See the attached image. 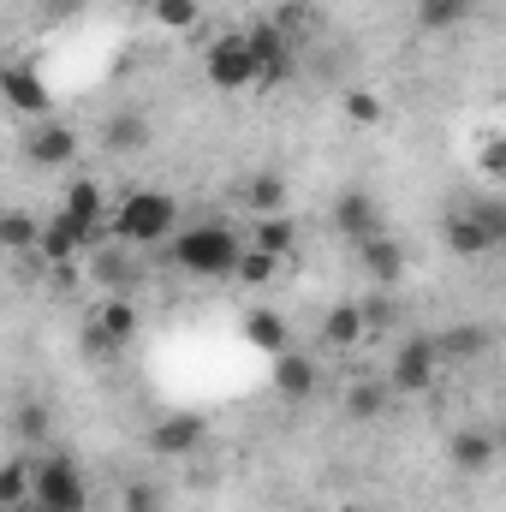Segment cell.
Segmentation results:
<instances>
[{"label": "cell", "instance_id": "obj_31", "mask_svg": "<svg viewBox=\"0 0 506 512\" xmlns=\"http://www.w3.org/2000/svg\"><path fill=\"white\" fill-rule=\"evenodd\" d=\"M120 512H161V489H155V483H126Z\"/></svg>", "mask_w": 506, "mask_h": 512}, {"label": "cell", "instance_id": "obj_12", "mask_svg": "<svg viewBox=\"0 0 506 512\" xmlns=\"http://www.w3.org/2000/svg\"><path fill=\"white\" fill-rule=\"evenodd\" d=\"M447 459H453L459 471H489V465L501 459V441H495V429H459V435L447 441Z\"/></svg>", "mask_w": 506, "mask_h": 512}, {"label": "cell", "instance_id": "obj_5", "mask_svg": "<svg viewBox=\"0 0 506 512\" xmlns=\"http://www.w3.org/2000/svg\"><path fill=\"white\" fill-rule=\"evenodd\" d=\"M36 507L42 512H84L90 507V483H84V471L66 453H48L36 465Z\"/></svg>", "mask_w": 506, "mask_h": 512}, {"label": "cell", "instance_id": "obj_17", "mask_svg": "<svg viewBox=\"0 0 506 512\" xmlns=\"http://www.w3.org/2000/svg\"><path fill=\"white\" fill-rule=\"evenodd\" d=\"M102 149H108V155H143V149H149V120H143V114H108Z\"/></svg>", "mask_w": 506, "mask_h": 512}, {"label": "cell", "instance_id": "obj_15", "mask_svg": "<svg viewBox=\"0 0 506 512\" xmlns=\"http://www.w3.org/2000/svg\"><path fill=\"white\" fill-rule=\"evenodd\" d=\"M358 262H364V274L381 280V286H393V280L405 274V251H399V239H387V233L364 239V245H358Z\"/></svg>", "mask_w": 506, "mask_h": 512}, {"label": "cell", "instance_id": "obj_20", "mask_svg": "<svg viewBox=\"0 0 506 512\" xmlns=\"http://www.w3.org/2000/svg\"><path fill=\"white\" fill-rule=\"evenodd\" d=\"M239 203L251 209L256 221L262 215H286V179L280 173H256V179H245V197Z\"/></svg>", "mask_w": 506, "mask_h": 512}, {"label": "cell", "instance_id": "obj_25", "mask_svg": "<svg viewBox=\"0 0 506 512\" xmlns=\"http://www.w3.org/2000/svg\"><path fill=\"white\" fill-rule=\"evenodd\" d=\"M465 18H471V0H417V24L435 30V36L441 30H459Z\"/></svg>", "mask_w": 506, "mask_h": 512}, {"label": "cell", "instance_id": "obj_35", "mask_svg": "<svg viewBox=\"0 0 506 512\" xmlns=\"http://www.w3.org/2000/svg\"><path fill=\"white\" fill-rule=\"evenodd\" d=\"M501 155H506V137H501Z\"/></svg>", "mask_w": 506, "mask_h": 512}, {"label": "cell", "instance_id": "obj_23", "mask_svg": "<svg viewBox=\"0 0 506 512\" xmlns=\"http://www.w3.org/2000/svg\"><path fill=\"white\" fill-rule=\"evenodd\" d=\"M245 340H251L256 352H268V358L292 346V340H286V322H280L274 310H251V316H245Z\"/></svg>", "mask_w": 506, "mask_h": 512}, {"label": "cell", "instance_id": "obj_6", "mask_svg": "<svg viewBox=\"0 0 506 512\" xmlns=\"http://www.w3.org/2000/svg\"><path fill=\"white\" fill-rule=\"evenodd\" d=\"M435 370H441V346H435L429 334H411V340L387 358V387H393V393H423V387L435 382Z\"/></svg>", "mask_w": 506, "mask_h": 512}, {"label": "cell", "instance_id": "obj_4", "mask_svg": "<svg viewBox=\"0 0 506 512\" xmlns=\"http://www.w3.org/2000/svg\"><path fill=\"white\" fill-rule=\"evenodd\" d=\"M203 78L215 90H251V84H262V60H256V48H251V30L215 36L203 48Z\"/></svg>", "mask_w": 506, "mask_h": 512}, {"label": "cell", "instance_id": "obj_10", "mask_svg": "<svg viewBox=\"0 0 506 512\" xmlns=\"http://www.w3.org/2000/svg\"><path fill=\"white\" fill-rule=\"evenodd\" d=\"M334 227H340L352 245H364V239L387 233V227H381V203L370 197V191H346V197L334 203Z\"/></svg>", "mask_w": 506, "mask_h": 512}, {"label": "cell", "instance_id": "obj_22", "mask_svg": "<svg viewBox=\"0 0 506 512\" xmlns=\"http://www.w3.org/2000/svg\"><path fill=\"white\" fill-rule=\"evenodd\" d=\"M387 399H393L387 376H381V382H352V387H346V417L370 423V417H381V411H387Z\"/></svg>", "mask_w": 506, "mask_h": 512}, {"label": "cell", "instance_id": "obj_9", "mask_svg": "<svg viewBox=\"0 0 506 512\" xmlns=\"http://www.w3.org/2000/svg\"><path fill=\"white\" fill-rule=\"evenodd\" d=\"M251 48H256V60H262V84L292 78V36H286V24H280V18H262V24H256Z\"/></svg>", "mask_w": 506, "mask_h": 512}, {"label": "cell", "instance_id": "obj_2", "mask_svg": "<svg viewBox=\"0 0 506 512\" xmlns=\"http://www.w3.org/2000/svg\"><path fill=\"white\" fill-rule=\"evenodd\" d=\"M126 245L137 251H149V245H167L173 233H179V203L167 197V191H126L120 203H114V221H108Z\"/></svg>", "mask_w": 506, "mask_h": 512}, {"label": "cell", "instance_id": "obj_14", "mask_svg": "<svg viewBox=\"0 0 506 512\" xmlns=\"http://www.w3.org/2000/svg\"><path fill=\"white\" fill-rule=\"evenodd\" d=\"M274 387H280L286 399H310V393H316V364H310V352H298V346L274 352Z\"/></svg>", "mask_w": 506, "mask_h": 512}, {"label": "cell", "instance_id": "obj_24", "mask_svg": "<svg viewBox=\"0 0 506 512\" xmlns=\"http://www.w3.org/2000/svg\"><path fill=\"white\" fill-rule=\"evenodd\" d=\"M149 18H155L161 30L185 36V30H197V24H203V0H149Z\"/></svg>", "mask_w": 506, "mask_h": 512}, {"label": "cell", "instance_id": "obj_30", "mask_svg": "<svg viewBox=\"0 0 506 512\" xmlns=\"http://www.w3.org/2000/svg\"><path fill=\"white\" fill-rule=\"evenodd\" d=\"M280 274V256L256 251V245H245V256H239V286H268Z\"/></svg>", "mask_w": 506, "mask_h": 512}, {"label": "cell", "instance_id": "obj_7", "mask_svg": "<svg viewBox=\"0 0 506 512\" xmlns=\"http://www.w3.org/2000/svg\"><path fill=\"white\" fill-rule=\"evenodd\" d=\"M60 215L90 239V251H96V239H102V221H114V197H108V185L102 179H72L66 185V203H60Z\"/></svg>", "mask_w": 506, "mask_h": 512}, {"label": "cell", "instance_id": "obj_27", "mask_svg": "<svg viewBox=\"0 0 506 512\" xmlns=\"http://www.w3.org/2000/svg\"><path fill=\"white\" fill-rule=\"evenodd\" d=\"M0 501H6V507H24V501H36V465H24V459H6V471H0Z\"/></svg>", "mask_w": 506, "mask_h": 512}, {"label": "cell", "instance_id": "obj_26", "mask_svg": "<svg viewBox=\"0 0 506 512\" xmlns=\"http://www.w3.org/2000/svg\"><path fill=\"white\" fill-rule=\"evenodd\" d=\"M435 346H441V364H465L489 346V334L483 328H447V334H435Z\"/></svg>", "mask_w": 506, "mask_h": 512}, {"label": "cell", "instance_id": "obj_1", "mask_svg": "<svg viewBox=\"0 0 506 512\" xmlns=\"http://www.w3.org/2000/svg\"><path fill=\"white\" fill-rule=\"evenodd\" d=\"M239 256L245 239L227 227V221H191L179 239H173V262L197 280H221V274H239Z\"/></svg>", "mask_w": 506, "mask_h": 512}, {"label": "cell", "instance_id": "obj_11", "mask_svg": "<svg viewBox=\"0 0 506 512\" xmlns=\"http://www.w3.org/2000/svg\"><path fill=\"white\" fill-rule=\"evenodd\" d=\"M364 334H370L364 304H334V310L322 316V346H328V352H352V346H364Z\"/></svg>", "mask_w": 506, "mask_h": 512}, {"label": "cell", "instance_id": "obj_29", "mask_svg": "<svg viewBox=\"0 0 506 512\" xmlns=\"http://www.w3.org/2000/svg\"><path fill=\"white\" fill-rule=\"evenodd\" d=\"M0 245H6L12 256L36 251V245H42V227H36L30 215H6V221H0Z\"/></svg>", "mask_w": 506, "mask_h": 512}, {"label": "cell", "instance_id": "obj_8", "mask_svg": "<svg viewBox=\"0 0 506 512\" xmlns=\"http://www.w3.org/2000/svg\"><path fill=\"white\" fill-rule=\"evenodd\" d=\"M203 435H209V423H203L197 411H173V417L149 423L143 447H149V453H161V459H185V453H197V447H203Z\"/></svg>", "mask_w": 506, "mask_h": 512}, {"label": "cell", "instance_id": "obj_34", "mask_svg": "<svg viewBox=\"0 0 506 512\" xmlns=\"http://www.w3.org/2000/svg\"><path fill=\"white\" fill-rule=\"evenodd\" d=\"M495 441H501V453H506V423H501V429H495Z\"/></svg>", "mask_w": 506, "mask_h": 512}, {"label": "cell", "instance_id": "obj_19", "mask_svg": "<svg viewBox=\"0 0 506 512\" xmlns=\"http://www.w3.org/2000/svg\"><path fill=\"white\" fill-rule=\"evenodd\" d=\"M78 155V137L66 126H54V120H42L36 126V137H30V161H42V167H66Z\"/></svg>", "mask_w": 506, "mask_h": 512}, {"label": "cell", "instance_id": "obj_36", "mask_svg": "<svg viewBox=\"0 0 506 512\" xmlns=\"http://www.w3.org/2000/svg\"><path fill=\"white\" fill-rule=\"evenodd\" d=\"M304 512H310V507H304Z\"/></svg>", "mask_w": 506, "mask_h": 512}, {"label": "cell", "instance_id": "obj_28", "mask_svg": "<svg viewBox=\"0 0 506 512\" xmlns=\"http://www.w3.org/2000/svg\"><path fill=\"white\" fill-rule=\"evenodd\" d=\"M340 114H346L352 126H381L387 102H381L376 90H346V96H340Z\"/></svg>", "mask_w": 506, "mask_h": 512}, {"label": "cell", "instance_id": "obj_32", "mask_svg": "<svg viewBox=\"0 0 506 512\" xmlns=\"http://www.w3.org/2000/svg\"><path fill=\"white\" fill-rule=\"evenodd\" d=\"M358 304H364V322H370V334H376V328H387V316H393V304H387V298H358Z\"/></svg>", "mask_w": 506, "mask_h": 512}, {"label": "cell", "instance_id": "obj_33", "mask_svg": "<svg viewBox=\"0 0 506 512\" xmlns=\"http://www.w3.org/2000/svg\"><path fill=\"white\" fill-rule=\"evenodd\" d=\"M78 6H84V0H42V12H48V18H72Z\"/></svg>", "mask_w": 506, "mask_h": 512}, {"label": "cell", "instance_id": "obj_3", "mask_svg": "<svg viewBox=\"0 0 506 512\" xmlns=\"http://www.w3.org/2000/svg\"><path fill=\"white\" fill-rule=\"evenodd\" d=\"M441 239H447V251L465 256V262L501 251L506 245V203H471V209H453L447 227H441Z\"/></svg>", "mask_w": 506, "mask_h": 512}, {"label": "cell", "instance_id": "obj_13", "mask_svg": "<svg viewBox=\"0 0 506 512\" xmlns=\"http://www.w3.org/2000/svg\"><path fill=\"white\" fill-rule=\"evenodd\" d=\"M0 90H6L12 114H48V84H42L30 66H6V72H0Z\"/></svg>", "mask_w": 506, "mask_h": 512}, {"label": "cell", "instance_id": "obj_21", "mask_svg": "<svg viewBox=\"0 0 506 512\" xmlns=\"http://www.w3.org/2000/svg\"><path fill=\"white\" fill-rule=\"evenodd\" d=\"M137 322H143V316H137V304H131V298H120V292L96 304V328H102L108 340H120V346L137 334Z\"/></svg>", "mask_w": 506, "mask_h": 512}, {"label": "cell", "instance_id": "obj_16", "mask_svg": "<svg viewBox=\"0 0 506 512\" xmlns=\"http://www.w3.org/2000/svg\"><path fill=\"white\" fill-rule=\"evenodd\" d=\"M251 245L268 251V256H280V262H292V256H298V221H292V215H262L251 227Z\"/></svg>", "mask_w": 506, "mask_h": 512}, {"label": "cell", "instance_id": "obj_18", "mask_svg": "<svg viewBox=\"0 0 506 512\" xmlns=\"http://www.w3.org/2000/svg\"><path fill=\"white\" fill-rule=\"evenodd\" d=\"M36 251L48 256V262H78V256H90V239L66 221V215H54L48 227H42V245Z\"/></svg>", "mask_w": 506, "mask_h": 512}]
</instances>
